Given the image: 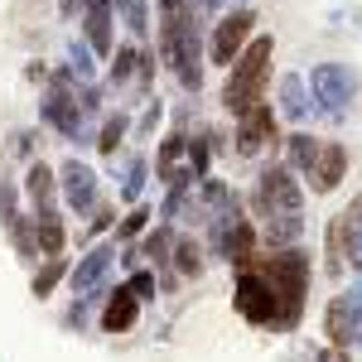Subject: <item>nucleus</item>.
I'll use <instances>...</instances> for the list:
<instances>
[{
  "label": "nucleus",
  "instance_id": "10",
  "mask_svg": "<svg viewBox=\"0 0 362 362\" xmlns=\"http://www.w3.org/2000/svg\"><path fill=\"white\" fill-rule=\"evenodd\" d=\"M63 189H68V198H73V203H87V198H92V169L73 160V165L63 169Z\"/></svg>",
  "mask_w": 362,
  "mask_h": 362
},
{
  "label": "nucleus",
  "instance_id": "3",
  "mask_svg": "<svg viewBox=\"0 0 362 362\" xmlns=\"http://www.w3.org/2000/svg\"><path fill=\"white\" fill-rule=\"evenodd\" d=\"M251 34H256V10H247V5L227 10L223 20H218V29H213V39H208V58L218 68H232V58L251 44Z\"/></svg>",
  "mask_w": 362,
  "mask_h": 362
},
{
  "label": "nucleus",
  "instance_id": "13",
  "mask_svg": "<svg viewBox=\"0 0 362 362\" xmlns=\"http://www.w3.org/2000/svg\"><path fill=\"white\" fill-rule=\"evenodd\" d=\"M179 155H184V136H169L165 145H160V179L174 184V165H179Z\"/></svg>",
  "mask_w": 362,
  "mask_h": 362
},
{
  "label": "nucleus",
  "instance_id": "16",
  "mask_svg": "<svg viewBox=\"0 0 362 362\" xmlns=\"http://www.w3.org/2000/svg\"><path fill=\"white\" fill-rule=\"evenodd\" d=\"M136 63H140V54L126 44V49H116V63H112V83H126L131 73H136Z\"/></svg>",
  "mask_w": 362,
  "mask_h": 362
},
{
  "label": "nucleus",
  "instance_id": "19",
  "mask_svg": "<svg viewBox=\"0 0 362 362\" xmlns=\"http://www.w3.org/2000/svg\"><path fill=\"white\" fill-rule=\"evenodd\" d=\"M121 136H126V121H121V116H116V121H107V126H102V140H97V145H102V150H107V155H112L116 145H121Z\"/></svg>",
  "mask_w": 362,
  "mask_h": 362
},
{
  "label": "nucleus",
  "instance_id": "6",
  "mask_svg": "<svg viewBox=\"0 0 362 362\" xmlns=\"http://www.w3.org/2000/svg\"><path fill=\"white\" fill-rule=\"evenodd\" d=\"M112 0H92L83 10V34H87V44H92V54H112L116 49V39H112Z\"/></svg>",
  "mask_w": 362,
  "mask_h": 362
},
{
  "label": "nucleus",
  "instance_id": "4",
  "mask_svg": "<svg viewBox=\"0 0 362 362\" xmlns=\"http://www.w3.org/2000/svg\"><path fill=\"white\" fill-rule=\"evenodd\" d=\"M237 309L247 314L251 324H280V300H276V290H271L266 276H242V285H237Z\"/></svg>",
  "mask_w": 362,
  "mask_h": 362
},
{
  "label": "nucleus",
  "instance_id": "5",
  "mask_svg": "<svg viewBox=\"0 0 362 362\" xmlns=\"http://www.w3.org/2000/svg\"><path fill=\"white\" fill-rule=\"evenodd\" d=\"M266 140H271V145L280 140L276 136V112H271L266 102H256L251 112L237 116V150H242V155H256Z\"/></svg>",
  "mask_w": 362,
  "mask_h": 362
},
{
  "label": "nucleus",
  "instance_id": "2",
  "mask_svg": "<svg viewBox=\"0 0 362 362\" xmlns=\"http://www.w3.org/2000/svg\"><path fill=\"white\" fill-rule=\"evenodd\" d=\"M261 276L271 280V290L280 300V324H295L300 319V295H305V280H309V261L300 251H285V256H271L261 266Z\"/></svg>",
  "mask_w": 362,
  "mask_h": 362
},
{
  "label": "nucleus",
  "instance_id": "14",
  "mask_svg": "<svg viewBox=\"0 0 362 362\" xmlns=\"http://www.w3.org/2000/svg\"><path fill=\"white\" fill-rule=\"evenodd\" d=\"M39 242H44L49 256H58V247H63V227H58L54 213H39Z\"/></svg>",
  "mask_w": 362,
  "mask_h": 362
},
{
  "label": "nucleus",
  "instance_id": "15",
  "mask_svg": "<svg viewBox=\"0 0 362 362\" xmlns=\"http://www.w3.org/2000/svg\"><path fill=\"white\" fill-rule=\"evenodd\" d=\"M280 97H285V116H305V83L300 78H285Z\"/></svg>",
  "mask_w": 362,
  "mask_h": 362
},
{
  "label": "nucleus",
  "instance_id": "20",
  "mask_svg": "<svg viewBox=\"0 0 362 362\" xmlns=\"http://www.w3.org/2000/svg\"><path fill=\"white\" fill-rule=\"evenodd\" d=\"M58 276H63V261H58V256H54V261H49V271H44V276L34 280V295H49V290H54V280H58Z\"/></svg>",
  "mask_w": 362,
  "mask_h": 362
},
{
  "label": "nucleus",
  "instance_id": "24",
  "mask_svg": "<svg viewBox=\"0 0 362 362\" xmlns=\"http://www.w3.org/2000/svg\"><path fill=\"white\" fill-rule=\"evenodd\" d=\"M198 10H218V5H223V0H194Z\"/></svg>",
  "mask_w": 362,
  "mask_h": 362
},
{
  "label": "nucleus",
  "instance_id": "22",
  "mask_svg": "<svg viewBox=\"0 0 362 362\" xmlns=\"http://www.w3.org/2000/svg\"><path fill=\"white\" fill-rule=\"evenodd\" d=\"M87 5H92V0H63V15H68V20H83Z\"/></svg>",
  "mask_w": 362,
  "mask_h": 362
},
{
  "label": "nucleus",
  "instance_id": "8",
  "mask_svg": "<svg viewBox=\"0 0 362 362\" xmlns=\"http://www.w3.org/2000/svg\"><path fill=\"white\" fill-rule=\"evenodd\" d=\"M309 83L319 87V97H324L329 107H338V102H343V97L353 92V78H348L343 68H334V63H319V68L309 73Z\"/></svg>",
  "mask_w": 362,
  "mask_h": 362
},
{
  "label": "nucleus",
  "instance_id": "23",
  "mask_svg": "<svg viewBox=\"0 0 362 362\" xmlns=\"http://www.w3.org/2000/svg\"><path fill=\"white\" fill-rule=\"evenodd\" d=\"M319 362H348V348H329V353H324Z\"/></svg>",
  "mask_w": 362,
  "mask_h": 362
},
{
  "label": "nucleus",
  "instance_id": "1",
  "mask_svg": "<svg viewBox=\"0 0 362 362\" xmlns=\"http://www.w3.org/2000/svg\"><path fill=\"white\" fill-rule=\"evenodd\" d=\"M271 54H276V39L271 34H251V44L232 58L227 68V83H223V107L232 116L251 112L266 92V78H271Z\"/></svg>",
  "mask_w": 362,
  "mask_h": 362
},
{
  "label": "nucleus",
  "instance_id": "12",
  "mask_svg": "<svg viewBox=\"0 0 362 362\" xmlns=\"http://www.w3.org/2000/svg\"><path fill=\"white\" fill-rule=\"evenodd\" d=\"M285 145H290V160H295V169H309V165H314V155H319V140H314V136H290Z\"/></svg>",
  "mask_w": 362,
  "mask_h": 362
},
{
  "label": "nucleus",
  "instance_id": "21",
  "mask_svg": "<svg viewBox=\"0 0 362 362\" xmlns=\"http://www.w3.org/2000/svg\"><path fill=\"white\" fill-rule=\"evenodd\" d=\"M179 266L198 276V247H194V242H184V247H179Z\"/></svg>",
  "mask_w": 362,
  "mask_h": 362
},
{
  "label": "nucleus",
  "instance_id": "17",
  "mask_svg": "<svg viewBox=\"0 0 362 362\" xmlns=\"http://www.w3.org/2000/svg\"><path fill=\"white\" fill-rule=\"evenodd\" d=\"M49 194H54V174H49L44 165H34L29 169V198L39 203V198H49Z\"/></svg>",
  "mask_w": 362,
  "mask_h": 362
},
{
  "label": "nucleus",
  "instance_id": "7",
  "mask_svg": "<svg viewBox=\"0 0 362 362\" xmlns=\"http://www.w3.org/2000/svg\"><path fill=\"white\" fill-rule=\"evenodd\" d=\"M343 169H348V150H343V145H319V155H314V165H309V179H314L319 194H329V189H338Z\"/></svg>",
  "mask_w": 362,
  "mask_h": 362
},
{
  "label": "nucleus",
  "instance_id": "18",
  "mask_svg": "<svg viewBox=\"0 0 362 362\" xmlns=\"http://www.w3.org/2000/svg\"><path fill=\"white\" fill-rule=\"evenodd\" d=\"M68 58H73L68 68H73L78 78H87V73H92V44H78V39H73V44H68Z\"/></svg>",
  "mask_w": 362,
  "mask_h": 362
},
{
  "label": "nucleus",
  "instance_id": "11",
  "mask_svg": "<svg viewBox=\"0 0 362 362\" xmlns=\"http://www.w3.org/2000/svg\"><path fill=\"white\" fill-rule=\"evenodd\" d=\"M348 329H353V309H348V300H334L329 305V338H334V348H348Z\"/></svg>",
  "mask_w": 362,
  "mask_h": 362
},
{
  "label": "nucleus",
  "instance_id": "9",
  "mask_svg": "<svg viewBox=\"0 0 362 362\" xmlns=\"http://www.w3.org/2000/svg\"><path fill=\"white\" fill-rule=\"evenodd\" d=\"M102 324H107L112 334H126V329L136 324V295H131V290H116V300L107 305V314H102Z\"/></svg>",
  "mask_w": 362,
  "mask_h": 362
}]
</instances>
